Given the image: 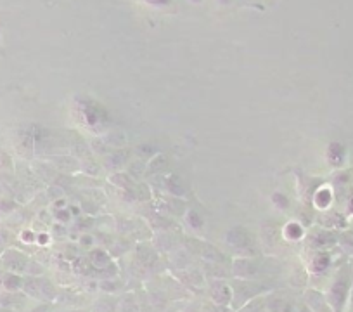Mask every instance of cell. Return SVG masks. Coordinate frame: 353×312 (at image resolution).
<instances>
[{
    "instance_id": "1",
    "label": "cell",
    "mask_w": 353,
    "mask_h": 312,
    "mask_svg": "<svg viewBox=\"0 0 353 312\" xmlns=\"http://www.w3.org/2000/svg\"><path fill=\"white\" fill-rule=\"evenodd\" d=\"M345 146L341 142H331L327 148V160L331 161L334 167L341 165L345 161Z\"/></svg>"
},
{
    "instance_id": "2",
    "label": "cell",
    "mask_w": 353,
    "mask_h": 312,
    "mask_svg": "<svg viewBox=\"0 0 353 312\" xmlns=\"http://www.w3.org/2000/svg\"><path fill=\"white\" fill-rule=\"evenodd\" d=\"M4 262H5V266L11 267V269H23V267L26 266V259L19 252H14V250L5 252Z\"/></svg>"
},
{
    "instance_id": "3",
    "label": "cell",
    "mask_w": 353,
    "mask_h": 312,
    "mask_svg": "<svg viewBox=\"0 0 353 312\" xmlns=\"http://www.w3.org/2000/svg\"><path fill=\"white\" fill-rule=\"evenodd\" d=\"M315 203H317V206H320V208H325V206L331 203V191H329V189H320V191L315 195Z\"/></svg>"
},
{
    "instance_id": "4",
    "label": "cell",
    "mask_w": 353,
    "mask_h": 312,
    "mask_svg": "<svg viewBox=\"0 0 353 312\" xmlns=\"http://www.w3.org/2000/svg\"><path fill=\"white\" fill-rule=\"evenodd\" d=\"M4 279H5L4 281L5 288H9V290H16V288L21 286V279H19L18 276H14V274H7Z\"/></svg>"
},
{
    "instance_id": "5",
    "label": "cell",
    "mask_w": 353,
    "mask_h": 312,
    "mask_svg": "<svg viewBox=\"0 0 353 312\" xmlns=\"http://www.w3.org/2000/svg\"><path fill=\"white\" fill-rule=\"evenodd\" d=\"M286 234L289 236V238L298 239L301 234H303V231H301V227L298 226V224H289V226H287V229H286Z\"/></svg>"
},
{
    "instance_id": "6",
    "label": "cell",
    "mask_w": 353,
    "mask_h": 312,
    "mask_svg": "<svg viewBox=\"0 0 353 312\" xmlns=\"http://www.w3.org/2000/svg\"><path fill=\"white\" fill-rule=\"evenodd\" d=\"M92 262L96 264L97 267L106 266V264H107V255H106V253H103V252H94L92 253Z\"/></svg>"
},
{
    "instance_id": "7",
    "label": "cell",
    "mask_w": 353,
    "mask_h": 312,
    "mask_svg": "<svg viewBox=\"0 0 353 312\" xmlns=\"http://www.w3.org/2000/svg\"><path fill=\"white\" fill-rule=\"evenodd\" d=\"M329 264V257L327 255H318L317 259L314 260V269L315 271H324Z\"/></svg>"
},
{
    "instance_id": "8",
    "label": "cell",
    "mask_w": 353,
    "mask_h": 312,
    "mask_svg": "<svg viewBox=\"0 0 353 312\" xmlns=\"http://www.w3.org/2000/svg\"><path fill=\"white\" fill-rule=\"evenodd\" d=\"M11 167H12L11 158H9V156H7V153L2 151V149H0V168H4V170H7V168H11Z\"/></svg>"
},
{
    "instance_id": "9",
    "label": "cell",
    "mask_w": 353,
    "mask_h": 312,
    "mask_svg": "<svg viewBox=\"0 0 353 312\" xmlns=\"http://www.w3.org/2000/svg\"><path fill=\"white\" fill-rule=\"evenodd\" d=\"M272 199L279 208H286L287 206V198H284V195H281V193H276V195L272 196Z\"/></svg>"
},
{
    "instance_id": "10",
    "label": "cell",
    "mask_w": 353,
    "mask_h": 312,
    "mask_svg": "<svg viewBox=\"0 0 353 312\" xmlns=\"http://www.w3.org/2000/svg\"><path fill=\"white\" fill-rule=\"evenodd\" d=\"M189 222H191V226H194V227H201L203 220H201V217H199L196 212H191V213H189Z\"/></svg>"
},
{
    "instance_id": "11",
    "label": "cell",
    "mask_w": 353,
    "mask_h": 312,
    "mask_svg": "<svg viewBox=\"0 0 353 312\" xmlns=\"http://www.w3.org/2000/svg\"><path fill=\"white\" fill-rule=\"evenodd\" d=\"M348 212H350V213H353V198H352V201L348 203Z\"/></svg>"
}]
</instances>
